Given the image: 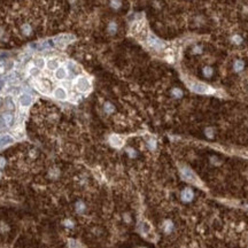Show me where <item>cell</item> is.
I'll use <instances>...</instances> for the list:
<instances>
[{
  "mask_svg": "<svg viewBox=\"0 0 248 248\" xmlns=\"http://www.w3.org/2000/svg\"><path fill=\"white\" fill-rule=\"evenodd\" d=\"M181 173H183V177H184L185 181H191V183H195L196 181L195 175H194V172H193L191 169H188V168H183V169H181Z\"/></svg>",
  "mask_w": 248,
  "mask_h": 248,
  "instance_id": "8992f818",
  "label": "cell"
},
{
  "mask_svg": "<svg viewBox=\"0 0 248 248\" xmlns=\"http://www.w3.org/2000/svg\"><path fill=\"white\" fill-rule=\"evenodd\" d=\"M1 105H2V99L0 98V106H1Z\"/></svg>",
  "mask_w": 248,
  "mask_h": 248,
  "instance_id": "f546056e",
  "label": "cell"
},
{
  "mask_svg": "<svg viewBox=\"0 0 248 248\" xmlns=\"http://www.w3.org/2000/svg\"><path fill=\"white\" fill-rule=\"evenodd\" d=\"M191 90L194 91L195 93H200V94H208V93L212 92V89L209 87L207 84L199 82H194L193 84H191Z\"/></svg>",
  "mask_w": 248,
  "mask_h": 248,
  "instance_id": "6da1fadb",
  "label": "cell"
},
{
  "mask_svg": "<svg viewBox=\"0 0 248 248\" xmlns=\"http://www.w3.org/2000/svg\"><path fill=\"white\" fill-rule=\"evenodd\" d=\"M104 109H105L106 113L110 114L114 112V106L110 104V102H106L105 104V107H104Z\"/></svg>",
  "mask_w": 248,
  "mask_h": 248,
  "instance_id": "44dd1931",
  "label": "cell"
},
{
  "mask_svg": "<svg viewBox=\"0 0 248 248\" xmlns=\"http://www.w3.org/2000/svg\"><path fill=\"white\" fill-rule=\"evenodd\" d=\"M75 210L78 214H84V211L86 210V206L83 201H77L75 203Z\"/></svg>",
  "mask_w": 248,
  "mask_h": 248,
  "instance_id": "5bb4252c",
  "label": "cell"
},
{
  "mask_svg": "<svg viewBox=\"0 0 248 248\" xmlns=\"http://www.w3.org/2000/svg\"><path fill=\"white\" fill-rule=\"evenodd\" d=\"M232 41L235 44V45H240L241 43H242V38H241L239 35H234L232 37Z\"/></svg>",
  "mask_w": 248,
  "mask_h": 248,
  "instance_id": "7402d4cb",
  "label": "cell"
},
{
  "mask_svg": "<svg viewBox=\"0 0 248 248\" xmlns=\"http://www.w3.org/2000/svg\"><path fill=\"white\" fill-rule=\"evenodd\" d=\"M132 32L133 35L137 37H141V36H146L147 37V30H146V24L144 22H137L133 24V28H132Z\"/></svg>",
  "mask_w": 248,
  "mask_h": 248,
  "instance_id": "277c9868",
  "label": "cell"
},
{
  "mask_svg": "<svg viewBox=\"0 0 248 248\" xmlns=\"http://www.w3.org/2000/svg\"><path fill=\"white\" fill-rule=\"evenodd\" d=\"M2 120H4V123H5V125H7V127H10V125L13 124L14 116H13V115H12L10 113H6V114H4V116H2Z\"/></svg>",
  "mask_w": 248,
  "mask_h": 248,
  "instance_id": "30bf717a",
  "label": "cell"
},
{
  "mask_svg": "<svg viewBox=\"0 0 248 248\" xmlns=\"http://www.w3.org/2000/svg\"><path fill=\"white\" fill-rule=\"evenodd\" d=\"M19 101H20V105L21 106H23V107H28V106H30L31 102H32V97H31L30 94L24 93V94H22V95L20 97Z\"/></svg>",
  "mask_w": 248,
  "mask_h": 248,
  "instance_id": "ba28073f",
  "label": "cell"
},
{
  "mask_svg": "<svg viewBox=\"0 0 248 248\" xmlns=\"http://www.w3.org/2000/svg\"><path fill=\"white\" fill-rule=\"evenodd\" d=\"M13 143V138L9 137V135H5L0 139V146H4V145H7V144Z\"/></svg>",
  "mask_w": 248,
  "mask_h": 248,
  "instance_id": "e0dca14e",
  "label": "cell"
},
{
  "mask_svg": "<svg viewBox=\"0 0 248 248\" xmlns=\"http://www.w3.org/2000/svg\"><path fill=\"white\" fill-rule=\"evenodd\" d=\"M54 97L58 100H66L67 99V92L63 87H56L54 90Z\"/></svg>",
  "mask_w": 248,
  "mask_h": 248,
  "instance_id": "9c48e42d",
  "label": "cell"
},
{
  "mask_svg": "<svg viewBox=\"0 0 248 248\" xmlns=\"http://www.w3.org/2000/svg\"><path fill=\"white\" fill-rule=\"evenodd\" d=\"M147 44L155 51H161L164 47V44L153 35H147Z\"/></svg>",
  "mask_w": 248,
  "mask_h": 248,
  "instance_id": "7a4b0ae2",
  "label": "cell"
},
{
  "mask_svg": "<svg viewBox=\"0 0 248 248\" xmlns=\"http://www.w3.org/2000/svg\"><path fill=\"white\" fill-rule=\"evenodd\" d=\"M181 200H183V202H192L193 201V199H194V193H193V191L191 190V188H185V190H183V192H181Z\"/></svg>",
  "mask_w": 248,
  "mask_h": 248,
  "instance_id": "5b68a950",
  "label": "cell"
},
{
  "mask_svg": "<svg viewBox=\"0 0 248 248\" xmlns=\"http://www.w3.org/2000/svg\"><path fill=\"white\" fill-rule=\"evenodd\" d=\"M110 144L113 145L114 147H121L123 145V140L121 139L120 137H117V135H112L110 137Z\"/></svg>",
  "mask_w": 248,
  "mask_h": 248,
  "instance_id": "4fadbf2b",
  "label": "cell"
},
{
  "mask_svg": "<svg viewBox=\"0 0 248 248\" xmlns=\"http://www.w3.org/2000/svg\"><path fill=\"white\" fill-rule=\"evenodd\" d=\"M193 52L195 53V54H200V53L202 52V48H201L200 46H195V47L193 48Z\"/></svg>",
  "mask_w": 248,
  "mask_h": 248,
  "instance_id": "83f0119b",
  "label": "cell"
},
{
  "mask_svg": "<svg viewBox=\"0 0 248 248\" xmlns=\"http://www.w3.org/2000/svg\"><path fill=\"white\" fill-rule=\"evenodd\" d=\"M76 87L79 92H87L91 89L90 81L86 77H79L76 82Z\"/></svg>",
  "mask_w": 248,
  "mask_h": 248,
  "instance_id": "3957f363",
  "label": "cell"
},
{
  "mask_svg": "<svg viewBox=\"0 0 248 248\" xmlns=\"http://www.w3.org/2000/svg\"><path fill=\"white\" fill-rule=\"evenodd\" d=\"M39 70H40V69H38L37 67H36V68H32V69L30 70V74H31L32 76H38V75H39V73H40Z\"/></svg>",
  "mask_w": 248,
  "mask_h": 248,
  "instance_id": "d4e9b609",
  "label": "cell"
},
{
  "mask_svg": "<svg viewBox=\"0 0 248 248\" xmlns=\"http://www.w3.org/2000/svg\"><path fill=\"white\" fill-rule=\"evenodd\" d=\"M55 77H56L58 79H60V81L64 79V78L67 77V71H66V69H64V68H58L56 71H55Z\"/></svg>",
  "mask_w": 248,
  "mask_h": 248,
  "instance_id": "7c38bea8",
  "label": "cell"
},
{
  "mask_svg": "<svg viewBox=\"0 0 248 248\" xmlns=\"http://www.w3.org/2000/svg\"><path fill=\"white\" fill-rule=\"evenodd\" d=\"M171 93H172V95L176 99H179L183 97V91H181V89H173Z\"/></svg>",
  "mask_w": 248,
  "mask_h": 248,
  "instance_id": "ffe728a7",
  "label": "cell"
},
{
  "mask_svg": "<svg viewBox=\"0 0 248 248\" xmlns=\"http://www.w3.org/2000/svg\"><path fill=\"white\" fill-rule=\"evenodd\" d=\"M244 68H245V62H244V61H241V60L234 61V63H233V69H234L235 73H240V71H242Z\"/></svg>",
  "mask_w": 248,
  "mask_h": 248,
  "instance_id": "8fae6325",
  "label": "cell"
},
{
  "mask_svg": "<svg viewBox=\"0 0 248 248\" xmlns=\"http://www.w3.org/2000/svg\"><path fill=\"white\" fill-rule=\"evenodd\" d=\"M63 224L67 226V227H69V229H71V227L74 226V223H73L71 221H69V219H67V221H64V222H63Z\"/></svg>",
  "mask_w": 248,
  "mask_h": 248,
  "instance_id": "484cf974",
  "label": "cell"
},
{
  "mask_svg": "<svg viewBox=\"0 0 248 248\" xmlns=\"http://www.w3.org/2000/svg\"><path fill=\"white\" fill-rule=\"evenodd\" d=\"M70 248H82L76 241H70Z\"/></svg>",
  "mask_w": 248,
  "mask_h": 248,
  "instance_id": "4316f807",
  "label": "cell"
},
{
  "mask_svg": "<svg viewBox=\"0 0 248 248\" xmlns=\"http://www.w3.org/2000/svg\"><path fill=\"white\" fill-rule=\"evenodd\" d=\"M4 69H5L4 64H0V73H2V71H4Z\"/></svg>",
  "mask_w": 248,
  "mask_h": 248,
  "instance_id": "f1b7e54d",
  "label": "cell"
},
{
  "mask_svg": "<svg viewBox=\"0 0 248 248\" xmlns=\"http://www.w3.org/2000/svg\"><path fill=\"white\" fill-rule=\"evenodd\" d=\"M139 248H146V247H139Z\"/></svg>",
  "mask_w": 248,
  "mask_h": 248,
  "instance_id": "4dcf8cb0",
  "label": "cell"
},
{
  "mask_svg": "<svg viewBox=\"0 0 248 248\" xmlns=\"http://www.w3.org/2000/svg\"><path fill=\"white\" fill-rule=\"evenodd\" d=\"M116 30H117V25H116L115 23H110V24H109V28H108V31H109L110 33H115Z\"/></svg>",
  "mask_w": 248,
  "mask_h": 248,
  "instance_id": "cb8c5ba5",
  "label": "cell"
},
{
  "mask_svg": "<svg viewBox=\"0 0 248 248\" xmlns=\"http://www.w3.org/2000/svg\"><path fill=\"white\" fill-rule=\"evenodd\" d=\"M35 66H36L38 69L44 68L45 67V61H44V59H41V58H38V59H36V60H35Z\"/></svg>",
  "mask_w": 248,
  "mask_h": 248,
  "instance_id": "ac0fdd59",
  "label": "cell"
},
{
  "mask_svg": "<svg viewBox=\"0 0 248 248\" xmlns=\"http://www.w3.org/2000/svg\"><path fill=\"white\" fill-rule=\"evenodd\" d=\"M75 39V37L74 36H71V35H63V36H60V37H58L56 39H55V41H56V44H59V46H64L67 45V44H69L71 40H74Z\"/></svg>",
  "mask_w": 248,
  "mask_h": 248,
  "instance_id": "52a82bcc",
  "label": "cell"
},
{
  "mask_svg": "<svg viewBox=\"0 0 248 248\" xmlns=\"http://www.w3.org/2000/svg\"><path fill=\"white\" fill-rule=\"evenodd\" d=\"M46 66H47V68H48L50 70H56V69L59 68V63H58V61L56 60H50V61H47Z\"/></svg>",
  "mask_w": 248,
  "mask_h": 248,
  "instance_id": "9a60e30c",
  "label": "cell"
},
{
  "mask_svg": "<svg viewBox=\"0 0 248 248\" xmlns=\"http://www.w3.org/2000/svg\"><path fill=\"white\" fill-rule=\"evenodd\" d=\"M110 6L113 8H120L121 7V0H112Z\"/></svg>",
  "mask_w": 248,
  "mask_h": 248,
  "instance_id": "603a6c76",
  "label": "cell"
},
{
  "mask_svg": "<svg viewBox=\"0 0 248 248\" xmlns=\"http://www.w3.org/2000/svg\"><path fill=\"white\" fill-rule=\"evenodd\" d=\"M163 229H164V232L165 233H170L171 231H172V229H173V223L171 222V221H165Z\"/></svg>",
  "mask_w": 248,
  "mask_h": 248,
  "instance_id": "2e32d148",
  "label": "cell"
},
{
  "mask_svg": "<svg viewBox=\"0 0 248 248\" xmlns=\"http://www.w3.org/2000/svg\"><path fill=\"white\" fill-rule=\"evenodd\" d=\"M202 73L206 77H210V76L212 75V73H214V70H212V68L211 67H208V66H207V67L203 68Z\"/></svg>",
  "mask_w": 248,
  "mask_h": 248,
  "instance_id": "d6986e66",
  "label": "cell"
}]
</instances>
